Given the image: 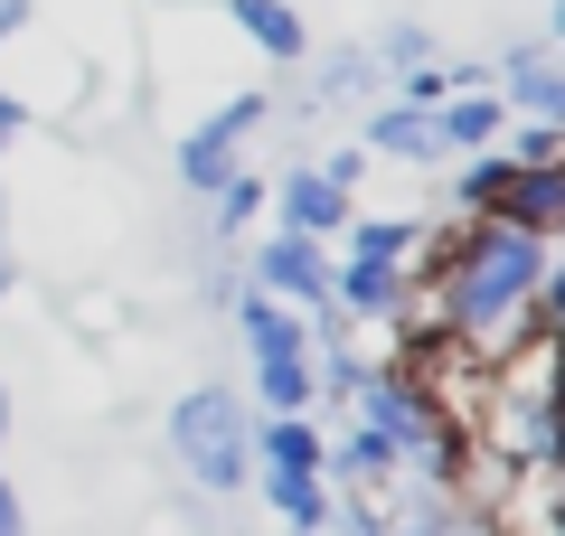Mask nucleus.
Returning <instances> with one entry per match:
<instances>
[{
	"label": "nucleus",
	"mask_w": 565,
	"mask_h": 536,
	"mask_svg": "<svg viewBox=\"0 0 565 536\" xmlns=\"http://www.w3.org/2000/svg\"><path fill=\"white\" fill-rule=\"evenodd\" d=\"M255 415H245L236 386H189L180 405H170V452H180V471L199 480L207 499H236L255 490Z\"/></svg>",
	"instance_id": "f257e3e1"
},
{
	"label": "nucleus",
	"mask_w": 565,
	"mask_h": 536,
	"mask_svg": "<svg viewBox=\"0 0 565 536\" xmlns=\"http://www.w3.org/2000/svg\"><path fill=\"white\" fill-rule=\"evenodd\" d=\"M255 122H264V85H236V95H226L217 114H199V122L180 132V151H170V170H180L189 189H207V199H217L226 179L245 170V132H255Z\"/></svg>",
	"instance_id": "f03ea898"
},
{
	"label": "nucleus",
	"mask_w": 565,
	"mask_h": 536,
	"mask_svg": "<svg viewBox=\"0 0 565 536\" xmlns=\"http://www.w3.org/2000/svg\"><path fill=\"white\" fill-rule=\"evenodd\" d=\"M490 95L509 104V122H565V66L546 39H519L500 47V66H490Z\"/></svg>",
	"instance_id": "7ed1b4c3"
},
{
	"label": "nucleus",
	"mask_w": 565,
	"mask_h": 536,
	"mask_svg": "<svg viewBox=\"0 0 565 536\" xmlns=\"http://www.w3.org/2000/svg\"><path fill=\"white\" fill-rule=\"evenodd\" d=\"M217 20L264 57V76H282V66L311 57V29H302V10H292V0H217Z\"/></svg>",
	"instance_id": "20e7f679"
},
{
	"label": "nucleus",
	"mask_w": 565,
	"mask_h": 536,
	"mask_svg": "<svg viewBox=\"0 0 565 536\" xmlns=\"http://www.w3.org/2000/svg\"><path fill=\"white\" fill-rule=\"evenodd\" d=\"M321 490H330V499H367V508H386V490H396V452H386L367 424H349V433H330V452H321Z\"/></svg>",
	"instance_id": "39448f33"
},
{
	"label": "nucleus",
	"mask_w": 565,
	"mask_h": 536,
	"mask_svg": "<svg viewBox=\"0 0 565 536\" xmlns=\"http://www.w3.org/2000/svg\"><path fill=\"white\" fill-rule=\"evenodd\" d=\"M340 226H349V199H330L321 179H311V160H302V170H282V189H274V236L340 245Z\"/></svg>",
	"instance_id": "423d86ee"
},
{
	"label": "nucleus",
	"mask_w": 565,
	"mask_h": 536,
	"mask_svg": "<svg viewBox=\"0 0 565 536\" xmlns=\"http://www.w3.org/2000/svg\"><path fill=\"white\" fill-rule=\"evenodd\" d=\"M424 122H434V151H444V160H471V151H500V132H509V104L481 85V95H444Z\"/></svg>",
	"instance_id": "0eeeda50"
},
{
	"label": "nucleus",
	"mask_w": 565,
	"mask_h": 536,
	"mask_svg": "<svg viewBox=\"0 0 565 536\" xmlns=\"http://www.w3.org/2000/svg\"><path fill=\"white\" fill-rule=\"evenodd\" d=\"M359 151L386 160V170H434V160H444L434 151V122H424L415 104H377V114L359 122Z\"/></svg>",
	"instance_id": "6e6552de"
},
{
	"label": "nucleus",
	"mask_w": 565,
	"mask_h": 536,
	"mask_svg": "<svg viewBox=\"0 0 565 536\" xmlns=\"http://www.w3.org/2000/svg\"><path fill=\"white\" fill-rule=\"evenodd\" d=\"M490 226L556 245V226H565V170H519V179H509V199L490 207Z\"/></svg>",
	"instance_id": "1a4fd4ad"
},
{
	"label": "nucleus",
	"mask_w": 565,
	"mask_h": 536,
	"mask_svg": "<svg viewBox=\"0 0 565 536\" xmlns=\"http://www.w3.org/2000/svg\"><path fill=\"white\" fill-rule=\"evenodd\" d=\"M340 255L415 274V255H424V217H415V207H396V217H367V207H349V226H340Z\"/></svg>",
	"instance_id": "9d476101"
},
{
	"label": "nucleus",
	"mask_w": 565,
	"mask_h": 536,
	"mask_svg": "<svg viewBox=\"0 0 565 536\" xmlns=\"http://www.w3.org/2000/svg\"><path fill=\"white\" fill-rule=\"evenodd\" d=\"M236 330H245V357H255V367H282V357L311 349L302 311H282V301H264V292H236Z\"/></svg>",
	"instance_id": "9b49d317"
},
{
	"label": "nucleus",
	"mask_w": 565,
	"mask_h": 536,
	"mask_svg": "<svg viewBox=\"0 0 565 536\" xmlns=\"http://www.w3.org/2000/svg\"><path fill=\"white\" fill-rule=\"evenodd\" d=\"M245 442H255L264 471H311V480H321V452H330V433H321L311 415H264Z\"/></svg>",
	"instance_id": "f8f14e48"
},
{
	"label": "nucleus",
	"mask_w": 565,
	"mask_h": 536,
	"mask_svg": "<svg viewBox=\"0 0 565 536\" xmlns=\"http://www.w3.org/2000/svg\"><path fill=\"white\" fill-rule=\"evenodd\" d=\"M264 508H274L292 536H311V527H330V508H340V499H330L311 471H264Z\"/></svg>",
	"instance_id": "ddd939ff"
},
{
	"label": "nucleus",
	"mask_w": 565,
	"mask_h": 536,
	"mask_svg": "<svg viewBox=\"0 0 565 536\" xmlns=\"http://www.w3.org/2000/svg\"><path fill=\"white\" fill-rule=\"evenodd\" d=\"M509 179H519L509 151H471L462 170H452V207H462V217H490V207L509 199Z\"/></svg>",
	"instance_id": "4468645a"
},
{
	"label": "nucleus",
	"mask_w": 565,
	"mask_h": 536,
	"mask_svg": "<svg viewBox=\"0 0 565 536\" xmlns=\"http://www.w3.org/2000/svg\"><path fill=\"white\" fill-rule=\"evenodd\" d=\"M367 85H377V66H367V47H330V57L311 66V95H302V104H359Z\"/></svg>",
	"instance_id": "2eb2a0df"
},
{
	"label": "nucleus",
	"mask_w": 565,
	"mask_h": 536,
	"mask_svg": "<svg viewBox=\"0 0 565 536\" xmlns=\"http://www.w3.org/2000/svg\"><path fill=\"white\" fill-rule=\"evenodd\" d=\"M255 217H264V179H255V170H236V179L217 189V207H207V226L236 245V236H255Z\"/></svg>",
	"instance_id": "dca6fc26"
},
{
	"label": "nucleus",
	"mask_w": 565,
	"mask_h": 536,
	"mask_svg": "<svg viewBox=\"0 0 565 536\" xmlns=\"http://www.w3.org/2000/svg\"><path fill=\"white\" fill-rule=\"evenodd\" d=\"M367 66H377L386 85H396V76H415V66H434V29H424V20H396V29L377 39V57H367Z\"/></svg>",
	"instance_id": "f3484780"
},
{
	"label": "nucleus",
	"mask_w": 565,
	"mask_h": 536,
	"mask_svg": "<svg viewBox=\"0 0 565 536\" xmlns=\"http://www.w3.org/2000/svg\"><path fill=\"white\" fill-rule=\"evenodd\" d=\"M500 151L519 160V170H565V122H509Z\"/></svg>",
	"instance_id": "a211bd4d"
},
{
	"label": "nucleus",
	"mask_w": 565,
	"mask_h": 536,
	"mask_svg": "<svg viewBox=\"0 0 565 536\" xmlns=\"http://www.w3.org/2000/svg\"><path fill=\"white\" fill-rule=\"evenodd\" d=\"M255 396H264V415H311V367H302V357L255 367Z\"/></svg>",
	"instance_id": "6ab92c4d"
},
{
	"label": "nucleus",
	"mask_w": 565,
	"mask_h": 536,
	"mask_svg": "<svg viewBox=\"0 0 565 536\" xmlns=\"http://www.w3.org/2000/svg\"><path fill=\"white\" fill-rule=\"evenodd\" d=\"M311 536H386V508H367V499H340V508H330V527H311Z\"/></svg>",
	"instance_id": "aec40b11"
},
{
	"label": "nucleus",
	"mask_w": 565,
	"mask_h": 536,
	"mask_svg": "<svg viewBox=\"0 0 565 536\" xmlns=\"http://www.w3.org/2000/svg\"><path fill=\"white\" fill-rule=\"evenodd\" d=\"M199 292H207V301H217V311H236V292H245V274H236V264H217V274H207V282H199Z\"/></svg>",
	"instance_id": "412c9836"
},
{
	"label": "nucleus",
	"mask_w": 565,
	"mask_h": 536,
	"mask_svg": "<svg viewBox=\"0 0 565 536\" xmlns=\"http://www.w3.org/2000/svg\"><path fill=\"white\" fill-rule=\"evenodd\" d=\"M386 536H444V527H434V499H415L405 517H386Z\"/></svg>",
	"instance_id": "4be33fe9"
},
{
	"label": "nucleus",
	"mask_w": 565,
	"mask_h": 536,
	"mask_svg": "<svg viewBox=\"0 0 565 536\" xmlns=\"http://www.w3.org/2000/svg\"><path fill=\"white\" fill-rule=\"evenodd\" d=\"M20 132H29V114L10 104V85H0V160H10V141H20Z\"/></svg>",
	"instance_id": "5701e85b"
},
{
	"label": "nucleus",
	"mask_w": 565,
	"mask_h": 536,
	"mask_svg": "<svg viewBox=\"0 0 565 536\" xmlns=\"http://www.w3.org/2000/svg\"><path fill=\"white\" fill-rule=\"evenodd\" d=\"M0 536H29V508H20V490L0 480Z\"/></svg>",
	"instance_id": "b1692460"
},
{
	"label": "nucleus",
	"mask_w": 565,
	"mask_h": 536,
	"mask_svg": "<svg viewBox=\"0 0 565 536\" xmlns=\"http://www.w3.org/2000/svg\"><path fill=\"white\" fill-rule=\"evenodd\" d=\"M10 282H20V274H10V255H0V311H10Z\"/></svg>",
	"instance_id": "393cba45"
},
{
	"label": "nucleus",
	"mask_w": 565,
	"mask_h": 536,
	"mask_svg": "<svg viewBox=\"0 0 565 536\" xmlns=\"http://www.w3.org/2000/svg\"><path fill=\"white\" fill-rule=\"evenodd\" d=\"M0 442H10V386H0Z\"/></svg>",
	"instance_id": "a878e982"
},
{
	"label": "nucleus",
	"mask_w": 565,
	"mask_h": 536,
	"mask_svg": "<svg viewBox=\"0 0 565 536\" xmlns=\"http://www.w3.org/2000/svg\"><path fill=\"white\" fill-rule=\"evenodd\" d=\"M0 255H10V217H0Z\"/></svg>",
	"instance_id": "bb28decb"
}]
</instances>
